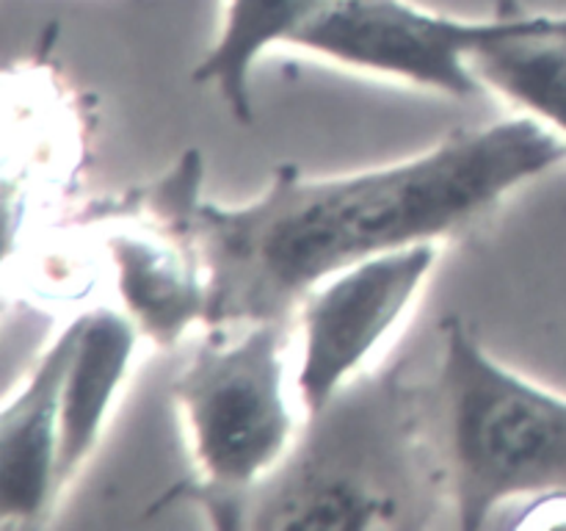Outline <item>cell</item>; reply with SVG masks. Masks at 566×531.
I'll return each instance as SVG.
<instances>
[{"label":"cell","mask_w":566,"mask_h":531,"mask_svg":"<svg viewBox=\"0 0 566 531\" xmlns=\"http://www.w3.org/2000/svg\"><path fill=\"white\" fill-rule=\"evenodd\" d=\"M562 160L566 138L520 116L363 175L307 180L296 166H280L269 191L243 208L199 199L197 149L142 194L160 227L202 258L205 324H260L285 321L321 280L359 260L457 230Z\"/></svg>","instance_id":"obj_1"},{"label":"cell","mask_w":566,"mask_h":531,"mask_svg":"<svg viewBox=\"0 0 566 531\" xmlns=\"http://www.w3.org/2000/svg\"><path fill=\"white\" fill-rule=\"evenodd\" d=\"M442 332L434 420L459 525L517 496L566 498V398L497 365L459 319Z\"/></svg>","instance_id":"obj_2"},{"label":"cell","mask_w":566,"mask_h":531,"mask_svg":"<svg viewBox=\"0 0 566 531\" xmlns=\"http://www.w3.org/2000/svg\"><path fill=\"white\" fill-rule=\"evenodd\" d=\"M280 343L282 321H260L232 346L205 343L177 376L175 398L213 492L210 509L238 512V496L285 451L293 420L282 396Z\"/></svg>","instance_id":"obj_3"},{"label":"cell","mask_w":566,"mask_h":531,"mask_svg":"<svg viewBox=\"0 0 566 531\" xmlns=\"http://www.w3.org/2000/svg\"><path fill=\"white\" fill-rule=\"evenodd\" d=\"M528 25L531 17L464 22L403 0H335L315 11L291 44L464 100L484 92L470 59Z\"/></svg>","instance_id":"obj_4"},{"label":"cell","mask_w":566,"mask_h":531,"mask_svg":"<svg viewBox=\"0 0 566 531\" xmlns=\"http://www.w3.org/2000/svg\"><path fill=\"white\" fill-rule=\"evenodd\" d=\"M431 243L392 249L337 271L304 302V357L298 391L310 418L335 402L337 387L401 319L431 271Z\"/></svg>","instance_id":"obj_5"},{"label":"cell","mask_w":566,"mask_h":531,"mask_svg":"<svg viewBox=\"0 0 566 531\" xmlns=\"http://www.w3.org/2000/svg\"><path fill=\"white\" fill-rule=\"evenodd\" d=\"M81 335V315L39 360L25 391L0 415V514L33 520L55 496L61 387Z\"/></svg>","instance_id":"obj_6"},{"label":"cell","mask_w":566,"mask_h":531,"mask_svg":"<svg viewBox=\"0 0 566 531\" xmlns=\"http://www.w3.org/2000/svg\"><path fill=\"white\" fill-rule=\"evenodd\" d=\"M136 346L130 321L111 310L81 315V335L61 387L55 490L66 485L94 448L116 387Z\"/></svg>","instance_id":"obj_7"},{"label":"cell","mask_w":566,"mask_h":531,"mask_svg":"<svg viewBox=\"0 0 566 531\" xmlns=\"http://www.w3.org/2000/svg\"><path fill=\"white\" fill-rule=\"evenodd\" d=\"M108 252L127 313L155 343L169 346L188 324L205 319L208 288L199 280L202 258L191 241L171 236V243H155L119 232L108 238Z\"/></svg>","instance_id":"obj_8"},{"label":"cell","mask_w":566,"mask_h":531,"mask_svg":"<svg viewBox=\"0 0 566 531\" xmlns=\"http://www.w3.org/2000/svg\"><path fill=\"white\" fill-rule=\"evenodd\" d=\"M335 0H230L224 31L193 70L197 83H213L238 122H252V64L265 48L291 44L293 33Z\"/></svg>","instance_id":"obj_9"},{"label":"cell","mask_w":566,"mask_h":531,"mask_svg":"<svg viewBox=\"0 0 566 531\" xmlns=\"http://www.w3.org/2000/svg\"><path fill=\"white\" fill-rule=\"evenodd\" d=\"M484 86L553 122L566 136V17H531V25L470 59Z\"/></svg>","instance_id":"obj_10"}]
</instances>
